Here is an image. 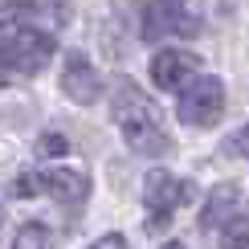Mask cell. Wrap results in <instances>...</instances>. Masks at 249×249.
<instances>
[{
	"label": "cell",
	"instance_id": "1",
	"mask_svg": "<svg viewBox=\"0 0 249 249\" xmlns=\"http://www.w3.org/2000/svg\"><path fill=\"white\" fill-rule=\"evenodd\" d=\"M110 110H115V123L127 139V147L135 155H168L172 151V135L163 131V119L155 110V102L135 86L131 78H119L115 82V98H110Z\"/></svg>",
	"mask_w": 249,
	"mask_h": 249
},
{
	"label": "cell",
	"instance_id": "2",
	"mask_svg": "<svg viewBox=\"0 0 249 249\" xmlns=\"http://www.w3.org/2000/svg\"><path fill=\"white\" fill-rule=\"evenodd\" d=\"M57 41L45 29H8L0 37V70L4 74H41L53 57Z\"/></svg>",
	"mask_w": 249,
	"mask_h": 249
},
{
	"label": "cell",
	"instance_id": "3",
	"mask_svg": "<svg viewBox=\"0 0 249 249\" xmlns=\"http://www.w3.org/2000/svg\"><path fill=\"white\" fill-rule=\"evenodd\" d=\"M176 115H180L184 127H213V123L225 115V82L213 78V74L192 78L188 86L180 90Z\"/></svg>",
	"mask_w": 249,
	"mask_h": 249
},
{
	"label": "cell",
	"instance_id": "4",
	"mask_svg": "<svg viewBox=\"0 0 249 249\" xmlns=\"http://www.w3.org/2000/svg\"><path fill=\"white\" fill-rule=\"evenodd\" d=\"M192 192H196V188H192L188 180H176L172 172H160V168L147 172V180H143V204L151 209V216H155L160 225L168 221L180 204H188Z\"/></svg>",
	"mask_w": 249,
	"mask_h": 249
},
{
	"label": "cell",
	"instance_id": "5",
	"mask_svg": "<svg viewBox=\"0 0 249 249\" xmlns=\"http://www.w3.org/2000/svg\"><path fill=\"white\" fill-rule=\"evenodd\" d=\"M200 33L196 17H188L180 4L172 0H155V4L143 8V37L147 41H160V37H192Z\"/></svg>",
	"mask_w": 249,
	"mask_h": 249
},
{
	"label": "cell",
	"instance_id": "6",
	"mask_svg": "<svg viewBox=\"0 0 249 249\" xmlns=\"http://www.w3.org/2000/svg\"><path fill=\"white\" fill-rule=\"evenodd\" d=\"M200 70V57L188 49H160L151 57V82L160 90H184Z\"/></svg>",
	"mask_w": 249,
	"mask_h": 249
},
{
	"label": "cell",
	"instance_id": "7",
	"mask_svg": "<svg viewBox=\"0 0 249 249\" xmlns=\"http://www.w3.org/2000/svg\"><path fill=\"white\" fill-rule=\"evenodd\" d=\"M61 94L70 102H82V107H90V102L102 94V78H98V70L90 66V57L66 53V66H61Z\"/></svg>",
	"mask_w": 249,
	"mask_h": 249
},
{
	"label": "cell",
	"instance_id": "8",
	"mask_svg": "<svg viewBox=\"0 0 249 249\" xmlns=\"http://www.w3.org/2000/svg\"><path fill=\"white\" fill-rule=\"evenodd\" d=\"M41 176V192H53L61 204H86L90 196V176L78 168H45Z\"/></svg>",
	"mask_w": 249,
	"mask_h": 249
},
{
	"label": "cell",
	"instance_id": "9",
	"mask_svg": "<svg viewBox=\"0 0 249 249\" xmlns=\"http://www.w3.org/2000/svg\"><path fill=\"white\" fill-rule=\"evenodd\" d=\"M233 216H237V188H233V184L213 188L209 204H204V213H200V225H204V229H221V225H229Z\"/></svg>",
	"mask_w": 249,
	"mask_h": 249
},
{
	"label": "cell",
	"instance_id": "10",
	"mask_svg": "<svg viewBox=\"0 0 249 249\" xmlns=\"http://www.w3.org/2000/svg\"><path fill=\"white\" fill-rule=\"evenodd\" d=\"M13 249H49V229L41 221H25L13 233Z\"/></svg>",
	"mask_w": 249,
	"mask_h": 249
},
{
	"label": "cell",
	"instance_id": "11",
	"mask_svg": "<svg viewBox=\"0 0 249 249\" xmlns=\"http://www.w3.org/2000/svg\"><path fill=\"white\" fill-rule=\"evenodd\" d=\"M66 151H70V139L57 135V131H49V135L37 139V155H41V160H49V155H66Z\"/></svg>",
	"mask_w": 249,
	"mask_h": 249
},
{
	"label": "cell",
	"instance_id": "12",
	"mask_svg": "<svg viewBox=\"0 0 249 249\" xmlns=\"http://www.w3.org/2000/svg\"><path fill=\"white\" fill-rule=\"evenodd\" d=\"M8 192H13V196H20V200H29V196H37V192H41V176H37V172L17 176V180L8 184Z\"/></svg>",
	"mask_w": 249,
	"mask_h": 249
},
{
	"label": "cell",
	"instance_id": "13",
	"mask_svg": "<svg viewBox=\"0 0 249 249\" xmlns=\"http://www.w3.org/2000/svg\"><path fill=\"white\" fill-rule=\"evenodd\" d=\"M221 249H249V225H229Z\"/></svg>",
	"mask_w": 249,
	"mask_h": 249
},
{
	"label": "cell",
	"instance_id": "14",
	"mask_svg": "<svg viewBox=\"0 0 249 249\" xmlns=\"http://www.w3.org/2000/svg\"><path fill=\"white\" fill-rule=\"evenodd\" d=\"M90 249H127V237L123 233H107V237H98Z\"/></svg>",
	"mask_w": 249,
	"mask_h": 249
},
{
	"label": "cell",
	"instance_id": "15",
	"mask_svg": "<svg viewBox=\"0 0 249 249\" xmlns=\"http://www.w3.org/2000/svg\"><path fill=\"white\" fill-rule=\"evenodd\" d=\"M233 147H237V151H245V155H249V127H245V131H241V135H237V139H233Z\"/></svg>",
	"mask_w": 249,
	"mask_h": 249
},
{
	"label": "cell",
	"instance_id": "16",
	"mask_svg": "<svg viewBox=\"0 0 249 249\" xmlns=\"http://www.w3.org/2000/svg\"><path fill=\"white\" fill-rule=\"evenodd\" d=\"M163 249H188V245H180V241H163Z\"/></svg>",
	"mask_w": 249,
	"mask_h": 249
},
{
	"label": "cell",
	"instance_id": "17",
	"mask_svg": "<svg viewBox=\"0 0 249 249\" xmlns=\"http://www.w3.org/2000/svg\"><path fill=\"white\" fill-rule=\"evenodd\" d=\"M172 4H180V0H172Z\"/></svg>",
	"mask_w": 249,
	"mask_h": 249
}]
</instances>
